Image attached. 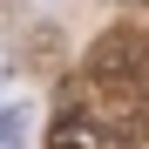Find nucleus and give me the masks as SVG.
Segmentation results:
<instances>
[{
    "instance_id": "obj_1",
    "label": "nucleus",
    "mask_w": 149,
    "mask_h": 149,
    "mask_svg": "<svg viewBox=\"0 0 149 149\" xmlns=\"http://www.w3.org/2000/svg\"><path fill=\"white\" fill-rule=\"evenodd\" d=\"M88 88L95 95H149V34L109 27L88 47Z\"/></svg>"
},
{
    "instance_id": "obj_2",
    "label": "nucleus",
    "mask_w": 149,
    "mask_h": 149,
    "mask_svg": "<svg viewBox=\"0 0 149 149\" xmlns=\"http://www.w3.org/2000/svg\"><path fill=\"white\" fill-rule=\"evenodd\" d=\"M47 149H122V142H115L81 102H61L54 122H47Z\"/></svg>"
},
{
    "instance_id": "obj_3",
    "label": "nucleus",
    "mask_w": 149,
    "mask_h": 149,
    "mask_svg": "<svg viewBox=\"0 0 149 149\" xmlns=\"http://www.w3.org/2000/svg\"><path fill=\"white\" fill-rule=\"evenodd\" d=\"M34 136V109L27 102H0V149H27Z\"/></svg>"
},
{
    "instance_id": "obj_4",
    "label": "nucleus",
    "mask_w": 149,
    "mask_h": 149,
    "mask_svg": "<svg viewBox=\"0 0 149 149\" xmlns=\"http://www.w3.org/2000/svg\"><path fill=\"white\" fill-rule=\"evenodd\" d=\"M142 7H149V0H142Z\"/></svg>"
}]
</instances>
